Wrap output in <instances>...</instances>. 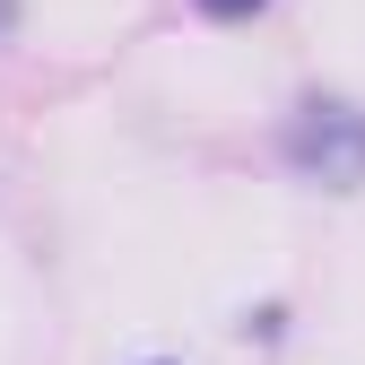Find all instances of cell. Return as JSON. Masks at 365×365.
<instances>
[{
  "instance_id": "obj_3",
  "label": "cell",
  "mask_w": 365,
  "mask_h": 365,
  "mask_svg": "<svg viewBox=\"0 0 365 365\" xmlns=\"http://www.w3.org/2000/svg\"><path fill=\"white\" fill-rule=\"evenodd\" d=\"M0 26H9V0H0Z\"/></svg>"
},
{
  "instance_id": "obj_2",
  "label": "cell",
  "mask_w": 365,
  "mask_h": 365,
  "mask_svg": "<svg viewBox=\"0 0 365 365\" xmlns=\"http://www.w3.org/2000/svg\"><path fill=\"white\" fill-rule=\"evenodd\" d=\"M200 9H209V18H252L261 0H200Z\"/></svg>"
},
{
  "instance_id": "obj_1",
  "label": "cell",
  "mask_w": 365,
  "mask_h": 365,
  "mask_svg": "<svg viewBox=\"0 0 365 365\" xmlns=\"http://www.w3.org/2000/svg\"><path fill=\"white\" fill-rule=\"evenodd\" d=\"M287 165L331 182V192H348V182H365V113L348 105H304L287 122Z\"/></svg>"
}]
</instances>
